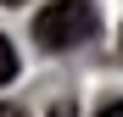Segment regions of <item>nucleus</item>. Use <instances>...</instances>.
Wrapping results in <instances>:
<instances>
[{"label": "nucleus", "instance_id": "f257e3e1", "mask_svg": "<svg viewBox=\"0 0 123 117\" xmlns=\"http://www.w3.org/2000/svg\"><path fill=\"white\" fill-rule=\"evenodd\" d=\"M95 28H101L95 0H50V6L34 17V39L45 50H73V45H84Z\"/></svg>", "mask_w": 123, "mask_h": 117}, {"label": "nucleus", "instance_id": "f03ea898", "mask_svg": "<svg viewBox=\"0 0 123 117\" xmlns=\"http://www.w3.org/2000/svg\"><path fill=\"white\" fill-rule=\"evenodd\" d=\"M17 78V50H11V39L0 33V84H11Z\"/></svg>", "mask_w": 123, "mask_h": 117}, {"label": "nucleus", "instance_id": "7ed1b4c3", "mask_svg": "<svg viewBox=\"0 0 123 117\" xmlns=\"http://www.w3.org/2000/svg\"><path fill=\"white\" fill-rule=\"evenodd\" d=\"M95 117H123V100H106V106H101Z\"/></svg>", "mask_w": 123, "mask_h": 117}, {"label": "nucleus", "instance_id": "20e7f679", "mask_svg": "<svg viewBox=\"0 0 123 117\" xmlns=\"http://www.w3.org/2000/svg\"><path fill=\"white\" fill-rule=\"evenodd\" d=\"M56 117H73V106H56Z\"/></svg>", "mask_w": 123, "mask_h": 117}, {"label": "nucleus", "instance_id": "39448f33", "mask_svg": "<svg viewBox=\"0 0 123 117\" xmlns=\"http://www.w3.org/2000/svg\"><path fill=\"white\" fill-rule=\"evenodd\" d=\"M0 117H23V111H17V106H6V111H0Z\"/></svg>", "mask_w": 123, "mask_h": 117}, {"label": "nucleus", "instance_id": "423d86ee", "mask_svg": "<svg viewBox=\"0 0 123 117\" xmlns=\"http://www.w3.org/2000/svg\"><path fill=\"white\" fill-rule=\"evenodd\" d=\"M0 6H23V0H0Z\"/></svg>", "mask_w": 123, "mask_h": 117}]
</instances>
